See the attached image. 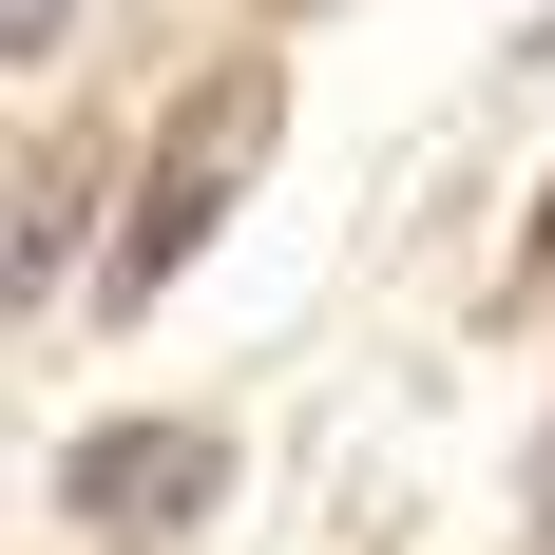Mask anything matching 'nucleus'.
I'll return each instance as SVG.
<instances>
[{
  "mask_svg": "<svg viewBox=\"0 0 555 555\" xmlns=\"http://www.w3.org/2000/svg\"><path fill=\"white\" fill-rule=\"evenodd\" d=\"M249 134H269V96L230 77V96L192 115V154H172L154 192H134V211H115V287H172L192 249H211V211H230V154H249Z\"/></svg>",
  "mask_w": 555,
  "mask_h": 555,
  "instance_id": "1",
  "label": "nucleus"
},
{
  "mask_svg": "<svg viewBox=\"0 0 555 555\" xmlns=\"http://www.w3.org/2000/svg\"><path fill=\"white\" fill-rule=\"evenodd\" d=\"M39 39H57V0H0V57H39Z\"/></svg>",
  "mask_w": 555,
  "mask_h": 555,
  "instance_id": "3",
  "label": "nucleus"
},
{
  "mask_svg": "<svg viewBox=\"0 0 555 555\" xmlns=\"http://www.w3.org/2000/svg\"><path fill=\"white\" fill-rule=\"evenodd\" d=\"M211 479H230V460L192 441V422H115V441H77V479H57V499L96 517V537H192V517H211Z\"/></svg>",
  "mask_w": 555,
  "mask_h": 555,
  "instance_id": "2",
  "label": "nucleus"
}]
</instances>
